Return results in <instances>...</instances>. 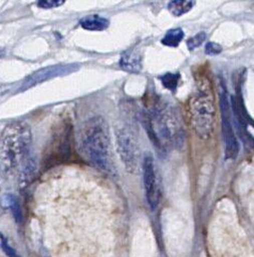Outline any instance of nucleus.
<instances>
[{"instance_id": "ddd939ff", "label": "nucleus", "mask_w": 254, "mask_h": 257, "mask_svg": "<svg viewBox=\"0 0 254 257\" xmlns=\"http://www.w3.org/2000/svg\"><path fill=\"white\" fill-rule=\"evenodd\" d=\"M180 79H181V75L179 73H167L159 78L160 82H162L164 85V88H166L167 90L171 92L176 91Z\"/></svg>"}, {"instance_id": "6e6552de", "label": "nucleus", "mask_w": 254, "mask_h": 257, "mask_svg": "<svg viewBox=\"0 0 254 257\" xmlns=\"http://www.w3.org/2000/svg\"><path fill=\"white\" fill-rule=\"evenodd\" d=\"M143 184H145L147 202L152 210H155L160 202V187L158 182L157 171L153 157L147 155L143 159Z\"/></svg>"}, {"instance_id": "0eeeda50", "label": "nucleus", "mask_w": 254, "mask_h": 257, "mask_svg": "<svg viewBox=\"0 0 254 257\" xmlns=\"http://www.w3.org/2000/svg\"><path fill=\"white\" fill-rule=\"evenodd\" d=\"M116 145L117 153L125 166V169L130 173H134L138 167V145L136 139L132 133L125 128L116 131Z\"/></svg>"}, {"instance_id": "20e7f679", "label": "nucleus", "mask_w": 254, "mask_h": 257, "mask_svg": "<svg viewBox=\"0 0 254 257\" xmlns=\"http://www.w3.org/2000/svg\"><path fill=\"white\" fill-rule=\"evenodd\" d=\"M188 116L194 134L202 140L209 139L215 128L216 109L208 88H198V91L190 97Z\"/></svg>"}, {"instance_id": "f257e3e1", "label": "nucleus", "mask_w": 254, "mask_h": 257, "mask_svg": "<svg viewBox=\"0 0 254 257\" xmlns=\"http://www.w3.org/2000/svg\"><path fill=\"white\" fill-rule=\"evenodd\" d=\"M78 147L91 166L108 175L114 174L108 125L101 116H93L78 131Z\"/></svg>"}, {"instance_id": "2eb2a0df", "label": "nucleus", "mask_w": 254, "mask_h": 257, "mask_svg": "<svg viewBox=\"0 0 254 257\" xmlns=\"http://www.w3.org/2000/svg\"><path fill=\"white\" fill-rule=\"evenodd\" d=\"M221 51H222V46L220 45V44H218V43L208 42L207 44L205 45V53H206V55L216 56V55L221 54Z\"/></svg>"}, {"instance_id": "7ed1b4c3", "label": "nucleus", "mask_w": 254, "mask_h": 257, "mask_svg": "<svg viewBox=\"0 0 254 257\" xmlns=\"http://www.w3.org/2000/svg\"><path fill=\"white\" fill-rule=\"evenodd\" d=\"M157 104L143 113L142 124L151 142L160 153H167L182 141L183 131L171 109Z\"/></svg>"}, {"instance_id": "f3484780", "label": "nucleus", "mask_w": 254, "mask_h": 257, "mask_svg": "<svg viewBox=\"0 0 254 257\" xmlns=\"http://www.w3.org/2000/svg\"><path fill=\"white\" fill-rule=\"evenodd\" d=\"M2 246H3V250L6 252V254L9 257H18L15 251L9 245V243H8L7 239L5 238V236L3 234H2Z\"/></svg>"}, {"instance_id": "423d86ee", "label": "nucleus", "mask_w": 254, "mask_h": 257, "mask_svg": "<svg viewBox=\"0 0 254 257\" xmlns=\"http://www.w3.org/2000/svg\"><path fill=\"white\" fill-rule=\"evenodd\" d=\"M79 64L77 63H69V64H56L50 65L44 68H41L39 71L32 73L26 79L23 81L18 92H24L28 89H31L36 85L43 83L47 80L57 78V77L66 76L77 72L79 70Z\"/></svg>"}, {"instance_id": "9b49d317", "label": "nucleus", "mask_w": 254, "mask_h": 257, "mask_svg": "<svg viewBox=\"0 0 254 257\" xmlns=\"http://www.w3.org/2000/svg\"><path fill=\"white\" fill-rule=\"evenodd\" d=\"M194 4L196 2H191V0H173L168 4V10L174 16H182L188 13Z\"/></svg>"}, {"instance_id": "f03ea898", "label": "nucleus", "mask_w": 254, "mask_h": 257, "mask_svg": "<svg viewBox=\"0 0 254 257\" xmlns=\"http://www.w3.org/2000/svg\"><path fill=\"white\" fill-rule=\"evenodd\" d=\"M31 143V130L26 123L13 122L5 127L2 134L3 173L26 176L30 172Z\"/></svg>"}, {"instance_id": "1a4fd4ad", "label": "nucleus", "mask_w": 254, "mask_h": 257, "mask_svg": "<svg viewBox=\"0 0 254 257\" xmlns=\"http://www.w3.org/2000/svg\"><path fill=\"white\" fill-rule=\"evenodd\" d=\"M81 28L89 31H104L109 27V20L99 15H88L79 21Z\"/></svg>"}, {"instance_id": "dca6fc26", "label": "nucleus", "mask_w": 254, "mask_h": 257, "mask_svg": "<svg viewBox=\"0 0 254 257\" xmlns=\"http://www.w3.org/2000/svg\"><path fill=\"white\" fill-rule=\"evenodd\" d=\"M64 3V0H40L37 5L42 9H54L62 6Z\"/></svg>"}, {"instance_id": "39448f33", "label": "nucleus", "mask_w": 254, "mask_h": 257, "mask_svg": "<svg viewBox=\"0 0 254 257\" xmlns=\"http://www.w3.org/2000/svg\"><path fill=\"white\" fill-rule=\"evenodd\" d=\"M219 107L220 114H221V127L222 135L225 144V158L226 159H235L239 154V143L237 140V136L234 131V126L232 122V113H231V105L227 97V91L225 83L222 79L219 81Z\"/></svg>"}, {"instance_id": "9d476101", "label": "nucleus", "mask_w": 254, "mask_h": 257, "mask_svg": "<svg viewBox=\"0 0 254 257\" xmlns=\"http://www.w3.org/2000/svg\"><path fill=\"white\" fill-rule=\"evenodd\" d=\"M121 67L126 70L127 72H140L141 70V62L140 56L135 54L132 50V53H125L122 55L120 60Z\"/></svg>"}, {"instance_id": "f8f14e48", "label": "nucleus", "mask_w": 254, "mask_h": 257, "mask_svg": "<svg viewBox=\"0 0 254 257\" xmlns=\"http://www.w3.org/2000/svg\"><path fill=\"white\" fill-rule=\"evenodd\" d=\"M185 37V32L182 28H173L168 30L162 39V44L167 47H177Z\"/></svg>"}, {"instance_id": "4468645a", "label": "nucleus", "mask_w": 254, "mask_h": 257, "mask_svg": "<svg viewBox=\"0 0 254 257\" xmlns=\"http://www.w3.org/2000/svg\"><path fill=\"white\" fill-rule=\"evenodd\" d=\"M206 39V33L205 32H199L197 33L196 36L191 37L188 41H187V47L189 50H194L196 48H198L199 46H201L203 44V42L205 41Z\"/></svg>"}]
</instances>
